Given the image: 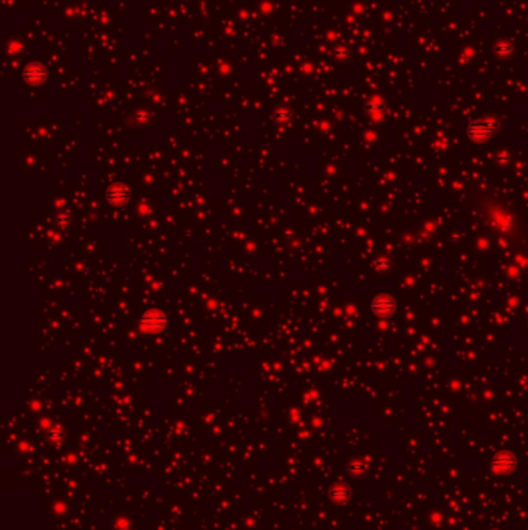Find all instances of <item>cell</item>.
<instances>
[{"label": "cell", "instance_id": "6da1fadb", "mask_svg": "<svg viewBox=\"0 0 528 530\" xmlns=\"http://www.w3.org/2000/svg\"><path fill=\"white\" fill-rule=\"evenodd\" d=\"M497 131H499V120L493 116H488V118H480V120L469 123L466 133L471 141L485 143Z\"/></svg>", "mask_w": 528, "mask_h": 530}, {"label": "cell", "instance_id": "7a4b0ae2", "mask_svg": "<svg viewBox=\"0 0 528 530\" xmlns=\"http://www.w3.org/2000/svg\"><path fill=\"white\" fill-rule=\"evenodd\" d=\"M395 307H397L395 301L390 298V296H387V295L378 296V298L372 303V310H373V313H375L377 316H384V318H387V316H390V315L395 312Z\"/></svg>", "mask_w": 528, "mask_h": 530}, {"label": "cell", "instance_id": "3957f363", "mask_svg": "<svg viewBox=\"0 0 528 530\" xmlns=\"http://www.w3.org/2000/svg\"><path fill=\"white\" fill-rule=\"evenodd\" d=\"M494 53L497 54L499 58H508L509 54L513 53V45L509 44L508 41H502L494 47Z\"/></svg>", "mask_w": 528, "mask_h": 530}, {"label": "cell", "instance_id": "277c9868", "mask_svg": "<svg viewBox=\"0 0 528 530\" xmlns=\"http://www.w3.org/2000/svg\"><path fill=\"white\" fill-rule=\"evenodd\" d=\"M383 112H384V104H383V101H381V99L375 98L373 101L369 103V113H370L372 116L380 118L381 115H383Z\"/></svg>", "mask_w": 528, "mask_h": 530}]
</instances>
